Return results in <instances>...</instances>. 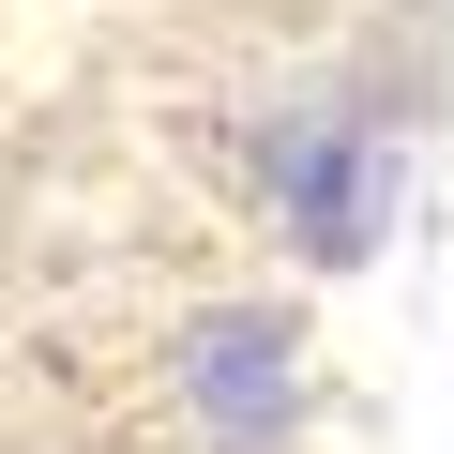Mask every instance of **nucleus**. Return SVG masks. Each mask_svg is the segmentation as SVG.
I'll return each mask as SVG.
<instances>
[{
	"label": "nucleus",
	"instance_id": "1",
	"mask_svg": "<svg viewBox=\"0 0 454 454\" xmlns=\"http://www.w3.org/2000/svg\"><path fill=\"white\" fill-rule=\"evenodd\" d=\"M197 409H212L227 439H273V424H288V333H273V318H212V333H197Z\"/></svg>",
	"mask_w": 454,
	"mask_h": 454
}]
</instances>
